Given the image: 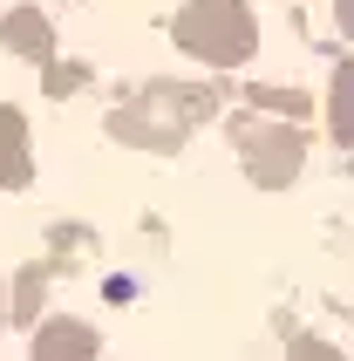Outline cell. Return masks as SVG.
Listing matches in <instances>:
<instances>
[{
	"mask_svg": "<svg viewBox=\"0 0 354 361\" xmlns=\"http://www.w3.org/2000/svg\"><path fill=\"white\" fill-rule=\"evenodd\" d=\"M252 102H259V109H279V116H300V109H307L300 89H252Z\"/></svg>",
	"mask_w": 354,
	"mask_h": 361,
	"instance_id": "8fae6325",
	"label": "cell"
},
{
	"mask_svg": "<svg viewBox=\"0 0 354 361\" xmlns=\"http://www.w3.org/2000/svg\"><path fill=\"white\" fill-rule=\"evenodd\" d=\"M327 130H334V143H354V61L334 68V89H327Z\"/></svg>",
	"mask_w": 354,
	"mask_h": 361,
	"instance_id": "ba28073f",
	"label": "cell"
},
{
	"mask_svg": "<svg viewBox=\"0 0 354 361\" xmlns=\"http://www.w3.org/2000/svg\"><path fill=\"white\" fill-rule=\"evenodd\" d=\"M286 361H348L334 341H320V334H293V348H286Z\"/></svg>",
	"mask_w": 354,
	"mask_h": 361,
	"instance_id": "30bf717a",
	"label": "cell"
},
{
	"mask_svg": "<svg viewBox=\"0 0 354 361\" xmlns=\"http://www.w3.org/2000/svg\"><path fill=\"white\" fill-rule=\"evenodd\" d=\"M82 82H89V68H82V61H48V82H41V89H48V96H75Z\"/></svg>",
	"mask_w": 354,
	"mask_h": 361,
	"instance_id": "9c48e42d",
	"label": "cell"
},
{
	"mask_svg": "<svg viewBox=\"0 0 354 361\" xmlns=\"http://www.w3.org/2000/svg\"><path fill=\"white\" fill-rule=\"evenodd\" d=\"M232 143H238V164L259 191H286L307 164V137L293 123H259V116H238L232 123Z\"/></svg>",
	"mask_w": 354,
	"mask_h": 361,
	"instance_id": "3957f363",
	"label": "cell"
},
{
	"mask_svg": "<svg viewBox=\"0 0 354 361\" xmlns=\"http://www.w3.org/2000/svg\"><path fill=\"white\" fill-rule=\"evenodd\" d=\"M0 334H7V286H0Z\"/></svg>",
	"mask_w": 354,
	"mask_h": 361,
	"instance_id": "4fadbf2b",
	"label": "cell"
},
{
	"mask_svg": "<svg viewBox=\"0 0 354 361\" xmlns=\"http://www.w3.org/2000/svg\"><path fill=\"white\" fill-rule=\"evenodd\" d=\"M96 355H102V334L89 321H68V314L41 321L28 341V361H96Z\"/></svg>",
	"mask_w": 354,
	"mask_h": 361,
	"instance_id": "277c9868",
	"label": "cell"
},
{
	"mask_svg": "<svg viewBox=\"0 0 354 361\" xmlns=\"http://www.w3.org/2000/svg\"><path fill=\"white\" fill-rule=\"evenodd\" d=\"M35 178V150H28V116L14 102H0V191H28Z\"/></svg>",
	"mask_w": 354,
	"mask_h": 361,
	"instance_id": "8992f818",
	"label": "cell"
},
{
	"mask_svg": "<svg viewBox=\"0 0 354 361\" xmlns=\"http://www.w3.org/2000/svg\"><path fill=\"white\" fill-rule=\"evenodd\" d=\"M41 293H48V266H28L7 293V321L14 327H41Z\"/></svg>",
	"mask_w": 354,
	"mask_h": 361,
	"instance_id": "52a82bcc",
	"label": "cell"
},
{
	"mask_svg": "<svg viewBox=\"0 0 354 361\" xmlns=\"http://www.w3.org/2000/svg\"><path fill=\"white\" fill-rule=\"evenodd\" d=\"M334 20H341V35H354V0H334Z\"/></svg>",
	"mask_w": 354,
	"mask_h": 361,
	"instance_id": "7c38bea8",
	"label": "cell"
},
{
	"mask_svg": "<svg viewBox=\"0 0 354 361\" xmlns=\"http://www.w3.org/2000/svg\"><path fill=\"white\" fill-rule=\"evenodd\" d=\"M171 35L184 55H197L205 68H238L259 48V20L245 0H184L171 20Z\"/></svg>",
	"mask_w": 354,
	"mask_h": 361,
	"instance_id": "7a4b0ae2",
	"label": "cell"
},
{
	"mask_svg": "<svg viewBox=\"0 0 354 361\" xmlns=\"http://www.w3.org/2000/svg\"><path fill=\"white\" fill-rule=\"evenodd\" d=\"M0 48L20 61H55V27H48V14L41 7H14V14H0Z\"/></svg>",
	"mask_w": 354,
	"mask_h": 361,
	"instance_id": "5b68a950",
	"label": "cell"
},
{
	"mask_svg": "<svg viewBox=\"0 0 354 361\" xmlns=\"http://www.w3.org/2000/svg\"><path fill=\"white\" fill-rule=\"evenodd\" d=\"M218 109L212 89H177V82H150L130 109H109V137L137 143V150H184L191 123H205Z\"/></svg>",
	"mask_w": 354,
	"mask_h": 361,
	"instance_id": "6da1fadb",
	"label": "cell"
}]
</instances>
